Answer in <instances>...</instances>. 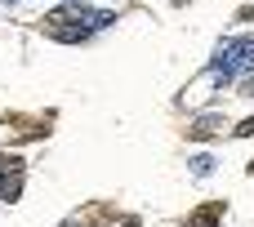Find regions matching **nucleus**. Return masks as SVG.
Masks as SVG:
<instances>
[{"mask_svg": "<svg viewBox=\"0 0 254 227\" xmlns=\"http://www.w3.org/2000/svg\"><path fill=\"white\" fill-rule=\"evenodd\" d=\"M112 22V13H94V9H80V4H67V9H54L45 18V31L54 40H85L94 27Z\"/></svg>", "mask_w": 254, "mask_h": 227, "instance_id": "obj_1", "label": "nucleus"}, {"mask_svg": "<svg viewBox=\"0 0 254 227\" xmlns=\"http://www.w3.org/2000/svg\"><path fill=\"white\" fill-rule=\"evenodd\" d=\"M219 223H223V201H210V205H201L196 214H188L183 227H219Z\"/></svg>", "mask_w": 254, "mask_h": 227, "instance_id": "obj_3", "label": "nucleus"}, {"mask_svg": "<svg viewBox=\"0 0 254 227\" xmlns=\"http://www.w3.org/2000/svg\"><path fill=\"white\" fill-rule=\"evenodd\" d=\"M246 67H254V40H228V45H219L214 76H232V71H246Z\"/></svg>", "mask_w": 254, "mask_h": 227, "instance_id": "obj_2", "label": "nucleus"}, {"mask_svg": "<svg viewBox=\"0 0 254 227\" xmlns=\"http://www.w3.org/2000/svg\"><path fill=\"white\" fill-rule=\"evenodd\" d=\"M223 125H228L223 116H201L196 125H188V138H219V134H223Z\"/></svg>", "mask_w": 254, "mask_h": 227, "instance_id": "obj_4", "label": "nucleus"}, {"mask_svg": "<svg viewBox=\"0 0 254 227\" xmlns=\"http://www.w3.org/2000/svg\"><path fill=\"white\" fill-rule=\"evenodd\" d=\"M174 4H183V0H174Z\"/></svg>", "mask_w": 254, "mask_h": 227, "instance_id": "obj_9", "label": "nucleus"}, {"mask_svg": "<svg viewBox=\"0 0 254 227\" xmlns=\"http://www.w3.org/2000/svg\"><path fill=\"white\" fill-rule=\"evenodd\" d=\"M210 170H214V156H205V152H201V156H192V174H201V178H205Z\"/></svg>", "mask_w": 254, "mask_h": 227, "instance_id": "obj_6", "label": "nucleus"}, {"mask_svg": "<svg viewBox=\"0 0 254 227\" xmlns=\"http://www.w3.org/2000/svg\"><path fill=\"white\" fill-rule=\"evenodd\" d=\"M232 134H237V138H250V134H254V116H246V120H241Z\"/></svg>", "mask_w": 254, "mask_h": 227, "instance_id": "obj_7", "label": "nucleus"}, {"mask_svg": "<svg viewBox=\"0 0 254 227\" xmlns=\"http://www.w3.org/2000/svg\"><path fill=\"white\" fill-rule=\"evenodd\" d=\"M237 94H254V76H246V80H241V89H237Z\"/></svg>", "mask_w": 254, "mask_h": 227, "instance_id": "obj_8", "label": "nucleus"}, {"mask_svg": "<svg viewBox=\"0 0 254 227\" xmlns=\"http://www.w3.org/2000/svg\"><path fill=\"white\" fill-rule=\"evenodd\" d=\"M22 196V170H0V201H18Z\"/></svg>", "mask_w": 254, "mask_h": 227, "instance_id": "obj_5", "label": "nucleus"}]
</instances>
